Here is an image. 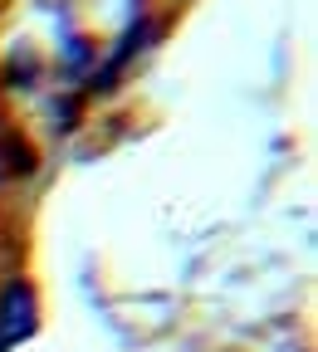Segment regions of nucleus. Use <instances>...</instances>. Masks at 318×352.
Instances as JSON below:
<instances>
[{
    "label": "nucleus",
    "mask_w": 318,
    "mask_h": 352,
    "mask_svg": "<svg viewBox=\"0 0 318 352\" xmlns=\"http://www.w3.org/2000/svg\"><path fill=\"white\" fill-rule=\"evenodd\" d=\"M34 333V294L30 284H6V294H0V352L25 342Z\"/></svg>",
    "instance_id": "f257e3e1"
}]
</instances>
